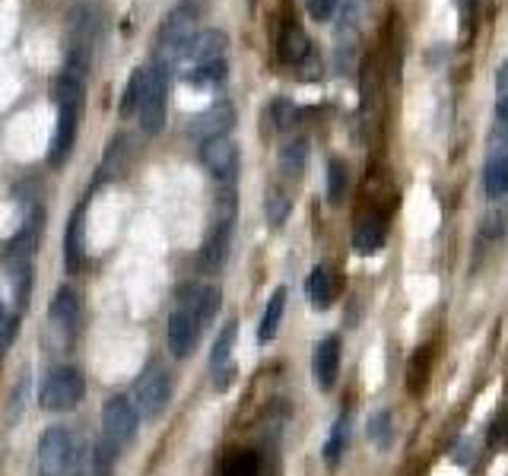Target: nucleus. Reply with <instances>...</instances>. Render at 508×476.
<instances>
[{
    "instance_id": "1",
    "label": "nucleus",
    "mask_w": 508,
    "mask_h": 476,
    "mask_svg": "<svg viewBox=\"0 0 508 476\" xmlns=\"http://www.w3.org/2000/svg\"><path fill=\"white\" fill-rule=\"evenodd\" d=\"M54 105H57V127H54V140H51V150H48V162L64 165L76 143V131H80V114H83V95H86V86L83 80L70 73H61L54 80Z\"/></svg>"
},
{
    "instance_id": "2",
    "label": "nucleus",
    "mask_w": 508,
    "mask_h": 476,
    "mask_svg": "<svg viewBox=\"0 0 508 476\" xmlns=\"http://www.w3.org/2000/svg\"><path fill=\"white\" fill-rule=\"evenodd\" d=\"M102 19L99 10L93 4H76L67 13V67L64 73L76 76V80H86L89 61H93V48L99 42Z\"/></svg>"
},
{
    "instance_id": "3",
    "label": "nucleus",
    "mask_w": 508,
    "mask_h": 476,
    "mask_svg": "<svg viewBox=\"0 0 508 476\" xmlns=\"http://www.w3.org/2000/svg\"><path fill=\"white\" fill-rule=\"evenodd\" d=\"M197 35V10L181 0L175 10L165 13L162 25H159V35H156V63L159 67L169 70L171 63H178L184 54H188L190 42Z\"/></svg>"
},
{
    "instance_id": "4",
    "label": "nucleus",
    "mask_w": 508,
    "mask_h": 476,
    "mask_svg": "<svg viewBox=\"0 0 508 476\" xmlns=\"http://www.w3.org/2000/svg\"><path fill=\"white\" fill-rule=\"evenodd\" d=\"M200 317L194 311V302H190V283H181L175 292V308H171L169 321H165V346L175 359H188L190 349L200 340Z\"/></svg>"
},
{
    "instance_id": "5",
    "label": "nucleus",
    "mask_w": 508,
    "mask_h": 476,
    "mask_svg": "<svg viewBox=\"0 0 508 476\" xmlns=\"http://www.w3.org/2000/svg\"><path fill=\"white\" fill-rule=\"evenodd\" d=\"M171 400V378L165 372L162 362H150V365L140 372V378L133 381V393H131V403L137 410L140 419H159L162 410L169 406Z\"/></svg>"
},
{
    "instance_id": "6",
    "label": "nucleus",
    "mask_w": 508,
    "mask_h": 476,
    "mask_svg": "<svg viewBox=\"0 0 508 476\" xmlns=\"http://www.w3.org/2000/svg\"><path fill=\"white\" fill-rule=\"evenodd\" d=\"M232 222H235V194L232 188H226L216 200L213 226H210L207 245L200 251V264L207 273H220L222 264L229 257V241H232Z\"/></svg>"
},
{
    "instance_id": "7",
    "label": "nucleus",
    "mask_w": 508,
    "mask_h": 476,
    "mask_svg": "<svg viewBox=\"0 0 508 476\" xmlns=\"http://www.w3.org/2000/svg\"><path fill=\"white\" fill-rule=\"evenodd\" d=\"M38 476H73L76 451L73 435L64 425H51L38 438V457H35Z\"/></svg>"
},
{
    "instance_id": "8",
    "label": "nucleus",
    "mask_w": 508,
    "mask_h": 476,
    "mask_svg": "<svg viewBox=\"0 0 508 476\" xmlns=\"http://www.w3.org/2000/svg\"><path fill=\"white\" fill-rule=\"evenodd\" d=\"M83 391H86V384H83L80 368L57 365L44 374L42 391H38V403H42V410H48V413L73 410V406L83 400Z\"/></svg>"
},
{
    "instance_id": "9",
    "label": "nucleus",
    "mask_w": 508,
    "mask_h": 476,
    "mask_svg": "<svg viewBox=\"0 0 508 476\" xmlns=\"http://www.w3.org/2000/svg\"><path fill=\"white\" fill-rule=\"evenodd\" d=\"M165 95H169V70L152 63L146 67V80H143V92H140L137 102V118H140V131L146 137H156L165 124Z\"/></svg>"
},
{
    "instance_id": "10",
    "label": "nucleus",
    "mask_w": 508,
    "mask_h": 476,
    "mask_svg": "<svg viewBox=\"0 0 508 476\" xmlns=\"http://www.w3.org/2000/svg\"><path fill=\"white\" fill-rule=\"evenodd\" d=\"M140 429V416L133 410L131 397H108L102 406V442L118 454L121 448L133 442Z\"/></svg>"
},
{
    "instance_id": "11",
    "label": "nucleus",
    "mask_w": 508,
    "mask_h": 476,
    "mask_svg": "<svg viewBox=\"0 0 508 476\" xmlns=\"http://www.w3.org/2000/svg\"><path fill=\"white\" fill-rule=\"evenodd\" d=\"M235 124V108L232 102H213L210 108H203L200 114H194L188 124V137L197 140V143H210V140H220L229 137Z\"/></svg>"
},
{
    "instance_id": "12",
    "label": "nucleus",
    "mask_w": 508,
    "mask_h": 476,
    "mask_svg": "<svg viewBox=\"0 0 508 476\" xmlns=\"http://www.w3.org/2000/svg\"><path fill=\"white\" fill-rule=\"evenodd\" d=\"M200 162L207 165V171L216 178V181L232 188L235 178H239V146H235L229 137L200 143Z\"/></svg>"
},
{
    "instance_id": "13",
    "label": "nucleus",
    "mask_w": 508,
    "mask_h": 476,
    "mask_svg": "<svg viewBox=\"0 0 508 476\" xmlns=\"http://www.w3.org/2000/svg\"><path fill=\"white\" fill-rule=\"evenodd\" d=\"M48 321L51 330L61 336V343H67L73 336L76 324H80V298H76V292L70 286H57L54 298L48 305Z\"/></svg>"
},
{
    "instance_id": "14",
    "label": "nucleus",
    "mask_w": 508,
    "mask_h": 476,
    "mask_svg": "<svg viewBox=\"0 0 508 476\" xmlns=\"http://www.w3.org/2000/svg\"><path fill=\"white\" fill-rule=\"evenodd\" d=\"M86 260V203L73 209L67 228H64V267L67 273H76Z\"/></svg>"
},
{
    "instance_id": "15",
    "label": "nucleus",
    "mask_w": 508,
    "mask_h": 476,
    "mask_svg": "<svg viewBox=\"0 0 508 476\" xmlns=\"http://www.w3.org/2000/svg\"><path fill=\"white\" fill-rule=\"evenodd\" d=\"M311 372H315V384L321 387V391H330V387H334L337 372H340V340H337V336H324L315 346Z\"/></svg>"
},
{
    "instance_id": "16",
    "label": "nucleus",
    "mask_w": 508,
    "mask_h": 476,
    "mask_svg": "<svg viewBox=\"0 0 508 476\" xmlns=\"http://www.w3.org/2000/svg\"><path fill=\"white\" fill-rule=\"evenodd\" d=\"M226 48H229L226 32H222V29H207V32H197L184 57L190 61V67H194V63L226 61Z\"/></svg>"
},
{
    "instance_id": "17",
    "label": "nucleus",
    "mask_w": 508,
    "mask_h": 476,
    "mask_svg": "<svg viewBox=\"0 0 508 476\" xmlns=\"http://www.w3.org/2000/svg\"><path fill=\"white\" fill-rule=\"evenodd\" d=\"M381 241H385V222L378 216H366L353 232V251L362 257H372L381 248Z\"/></svg>"
},
{
    "instance_id": "18",
    "label": "nucleus",
    "mask_w": 508,
    "mask_h": 476,
    "mask_svg": "<svg viewBox=\"0 0 508 476\" xmlns=\"http://www.w3.org/2000/svg\"><path fill=\"white\" fill-rule=\"evenodd\" d=\"M305 289H308V298H311V305H315L318 311L330 308V302H334V273H330L324 264H318L315 270L308 273V283H305Z\"/></svg>"
},
{
    "instance_id": "19",
    "label": "nucleus",
    "mask_w": 508,
    "mask_h": 476,
    "mask_svg": "<svg viewBox=\"0 0 508 476\" xmlns=\"http://www.w3.org/2000/svg\"><path fill=\"white\" fill-rule=\"evenodd\" d=\"M483 190H486V197H493V200L508 194V152L493 156L486 162V169H483Z\"/></svg>"
},
{
    "instance_id": "20",
    "label": "nucleus",
    "mask_w": 508,
    "mask_h": 476,
    "mask_svg": "<svg viewBox=\"0 0 508 476\" xmlns=\"http://www.w3.org/2000/svg\"><path fill=\"white\" fill-rule=\"evenodd\" d=\"M311 51V42L298 25H286L279 35V61L283 63H302Z\"/></svg>"
},
{
    "instance_id": "21",
    "label": "nucleus",
    "mask_w": 508,
    "mask_h": 476,
    "mask_svg": "<svg viewBox=\"0 0 508 476\" xmlns=\"http://www.w3.org/2000/svg\"><path fill=\"white\" fill-rule=\"evenodd\" d=\"M283 311H286V289L279 286V289H273L270 302H267V308H264V317H260V324H258L260 343H270L273 336H277L279 321H283Z\"/></svg>"
},
{
    "instance_id": "22",
    "label": "nucleus",
    "mask_w": 508,
    "mask_h": 476,
    "mask_svg": "<svg viewBox=\"0 0 508 476\" xmlns=\"http://www.w3.org/2000/svg\"><path fill=\"white\" fill-rule=\"evenodd\" d=\"M305 165H308V140L296 137L279 146V169H283V175L298 178L305 171Z\"/></svg>"
},
{
    "instance_id": "23",
    "label": "nucleus",
    "mask_w": 508,
    "mask_h": 476,
    "mask_svg": "<svg viewBox=\"0 0 508 476\" xmlns=\"http://www.w3.org/2000/svg\"><path fill=\"white\" fill-rule=\"evenodd\" d=\"M347 442H349V416L340 413L337 423L330 425L327 442H324V461H327V467H337V463H340L343 451H347Z\"/></svg>"
},
{
    "instance_id": "24",
    "label": "nucleus",
    "mask_w": 508,
    "mask_h": 476,
    "mask_svg": "<svg viewBox=\"0 0 508 476\" xmlns=\"http://www.w3.org/2000/svg\"><path fill=\"white\" fill-rule=\"evenodd\" d=\"M124 169H127V137H114L112 146L105 150V159H102V169H99L95 184H102V181H108V178L121 175Z\"/></svg>"
},
{
    "instance_id": "25",
    "label": "nucleus",
    "mask_w": 508,
    "mask_h": 476,
    "mask_svg": "<svg viewBox=\"0 0 508 476\" xmlns=\"http://www.w3.org/2000/svg\"><path fill=\"white\" fill-rule=\"evenodd\" d=\"M368 442L375 444L378 451H387L394 442V419L391 410H375L368 416Z\"/></svg>"
},
{
    "instance_id": "26",
    "label": "nucleus",
    "mask_w": 508,
    "mask_h": 476,
    "mask_svg": "<svg viewBox=\"0 0 508 476\" xmlns=\"http://www.w3.org/2000/svg\"><path fill=\"white\" fill-rule=\"evenodd\" d=\"M184 80L190 86H220L226 80V61H210V63H194V67L184 73Z\"/></svg>"
},
{
    "instance_id": "27",
    "label": "nucleus",
    "mask_w": 508,
    "mask_h": 476,
    "mask_svg": "<svg viewBox=\"0 0 508 476\" xmlns=\"http://www.w3.org/2000/svg\"><path fill=\"white\" fill-rule=\"evenodd\" d=\"M235 334H239V327H235V321H229L226 327L220 330V336L213 340V349H210V368H222L229 365V355H232V346H235Z\"/></svg>"
},
{
    "instance_id": "28",
    "label": "nucleus",
    "mask_w": 508,
    "mask_h": 476,
    "mask_svg": "<svg viewBox=\"0 0 508 476\" xmlns=\"http://www.w3.org/2000/svg\"><path fill=\"white\" fill-rule=\"evenodd\" d=\"M222 476H258V454L254 451H232L222 461Z\"/></svg>"
},
{
    "instance_id": "29",
    "label": "nucleus",
    "mask_w": 508,
    "mask_h": 476,
    "mask_svg": "<svg viewBox=\"0 0 508 476\" xmlns=\"http://www.w3.org/2000/svg\"><path fill=\"white\" fill-rule=\"evenodd\" d=\"M298 118V108L289 99H273L267 105V121H270V131H286L292 127V121Z\"/></svg>"
},
{
    "instance_id": "30",
    "label": "nucleus",
    "mask_w": 508,
    "mask_h": 476,
    "mask_svg": "<svg viewBox=\"0 0 508 476\" xmlns=\"http://www.w3.org/2000/svg\"><path fill=\"white\" fill-rule=\"evenodd\" d=\"M289 197L283 194V190H277V188H270L267 190V197H264V213H267V222L270 226H283L286 222V216H289Z\"/></svg>"
},
{
    "instance_id": "31",
    "label": "nucleus",
    "mask_w": 508,
    "mask_h": 476,
    "mask_svg": "<svg viewBox=\"0 0 508 476\" xmlns=\"http://www.w3.org/2000/svg\"><path fill=\"white\" fill-rule=\"evenodd\" d=\"M343 194H347V165L340 159H330L327 162V200L340 203Z\"/></svg>"
},
{
    "instance_id": "32",
    "label": "nucleus",
    "mask_w": 508,
    "mask_h": 476,
    "mask_svg": "<svg viewBox=\"0 0 508 476\" xmlns=\"http://www.w3.org/2000/svg\"><path fill=\"white\" fill-rule=\"evenodd\" d=\"M143 80H146V70L143 67H137L131 73V80H127V86H124V95H121V114H131V112H137V102H140V92H143Z\"/></svg>"
},
{
    "instance_id": "33",
    "label": "nucleus",
    "mask_w": 508,
    "mask_h": 476,
    "mask_svg": "<svg viewBox=\"0 0 508 476\" xmlns=\"http://www.w3.org/2000/svg\"><path fill=\"white\" fill-rule=\"evenodd\" d=\"M16 330H19V321L10 315V311H6V305L0 302V349L10 346V340L16 336Z\"/></svg>"
},
{
    "instance_id": "34",
    "label": "nucleus",
    "mask_w": 508,
    "mask_h": 476,
    "mask_svg": "<svg viewBox=\"0 0 508 476\" xmlns=\"http://www.w3.org/2000/svg\"><path fill=\"white\" fill-rule=\"evenodd\" d=\"M305 10H308V16L318 19V23H327L337 13V0H305Z\"/></svg>"
},
{
    "instance_id": "35",
    "label": "nucleus",
    "mask_w": 508,
    "mask_h": 476,
    "mask_svg": "<svg viewBox=\"0 0 508 476\" xmlns=\"http://www.w3.org/2000/svg\"><path fill=\"white\" fill-rule=\"evenodd\" d=\"M454 4H457V10L464 13V19H470V16H474V6H476V0H454Z\"/></svg>"
}]
</instances>
